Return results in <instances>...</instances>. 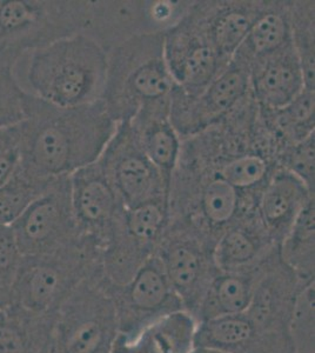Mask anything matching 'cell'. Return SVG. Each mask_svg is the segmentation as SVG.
Returning a JSON list of instances; mask_svg holds the SVG:
<instances>
[{
  "mask_svg": "<svg viewBox=\"0 0 315 353\" xmlns=\"http://www.w3.org/2000/svg\"><path fill=\"white\" fill-rule=\"evenodd\" d=\"M116 126L101 101L60 108L28 93L20 165L48 179L71 176L99 159Z\"/></svg>",
  "mask_w": 315,
  "mask_h": 353,
  "instance_id": "1",
  "label": "cell"
},
{
  "mask_svg": "<svg viewBox=\"0 0 315 353\" xmlns=\"http://www.w3.org/2000/svg\"><path fill=\"white\" fill-rule=\"evenodd\" d=\"M192 3L184 16L165 31L164 56L176 88L188 97H196L230 63L226 64L220 58Z\"/></svg>",
  "mask_w": 315,
  "mask_h": 353,
  "instance_id": "12",
  "label": "cell"
},
{
  "mask_svg": "<svg viewBox=\"0 0 315 353\" xmlns=\"http://www.w3.org/2000/svg\"><path fill=\"white\" fill-rule=\"evenodd\" d=\"M53 319L6 310L0 319V353H46Z\"/></svg>",
  "mask_w": 315,
  "mask_h": 353,
  "instance_id": "26",
  "label": "cell"
},
{
  "mask_svg": "<svg viewBox=\"0 0 315 353\" xmlns=\"http://www.w3.org/2000/svg\"><path fill=\"white\" fill-rule=\"evenodd\" d=\"M291 41L303 68L305 85L315 90L314 0H289Z\"/></svg>",
  "mask_w": 315,
  "mask_h": 353,
  "instance_id": "30",
  "label": "cell"
},
{
  "mask_svg": "<svg viewBox=\"0 0 315 353\" xmlns=\"http://www.w3.org/2000/svg\"><path fill=\"white\" fill-rule=\"evenodd\" d=\"M53 181L37 176L19 165L14 174L0 186V226H12Z\"/></svg>",
  "mask_w": 315,
  "mask_h": 353,
  "instance_id": "29",
  "label": "cell"
},
{
  "mask_svg": "<svg viewBox=\"0 0 315 353\" xmlns=\"http://www.w3.org/2000/svg\"><path fill=\"white\" fill-rule=\"evenodd\" d=\"M25 81L32 96L60 108L101 101L108 51L91 37L77 33L28 53Z\"/></svg>",
  "mask_w": 315,
  "mask_h": 353,
  "instance_id": "2",
  "label": "cell"
},
{
  "mask_svg": "<svg viewBox=\"0 0 315 353\" xmlns=\"http://www.w3.org/2000/svg\"><path fill=\"white\" fill-rule=\"evenodd\" d=\"M196 347L223 353H292V341L261 332L243 312L199 321Z\"/></svg>",
  "mask_w": 315,
  "mask_h": 353,
  "instance_id": "19",
  "label": "cell"
},
{
  "mask_svg": "<svg viewBox=\"0 0 315 353\" xmlns=\"http://www.w3.org/2000/svg\"><path fill=\"white\" fill-rule=\"evenodd\" d=\"M23 254L17 244L11 226H0V310L11 305L13 285Z\"/></svg>",
  "mask_w": 315,
  "mask_h": 353,
  "instance_id": "33",
  "label": "cell"
},
{
  "mask_svg": "<svg viewBox=\"0 0 315 353\" xmlns=\"http://www.w3.org/2000/svg\"><path fill=\"white\" fill-rule=\"evenodd\" d=\"M168 226L167 201L123 208L101 251L103 274L125 284L156 256Z\"/></svg>",
  "mask_w": 315,
  "mask_h": 353,
  "instance_id": "8",
  "label": "cell"
},
{
  "mask_svg": "<svg viewBox=\"0 0 315 353\" xmlns=\"http://www.w3.org/2000/svg\"><path fill=\"white\" fill-rule=\"evenodd\" d=\"M315 134L305 141L289 145L279 158L280 169L286 170L303 181L308 189L314 191Z\"/></svg>",
  "mask_w": 315,
  "mask_h": 353,
  "instance_id": "34",
  "label": "cell"
},
{
  "mask_svg": "<svg viewBox=\"0 0 315 353\" xmlns=\"http://www.w3.org/2000/svg\"><path fill=\"white\" fill-rule=\"evenodd\" d=\"M176 88L164 56V32L140 33L108 51L101 101L116 125L131 121L145 105Z\"/></svg>",
  "mask_w": 315,
  "mask_h": 353,
  "instance_id": "4",
  "label": "cell"
},
{
  "mask_svg": "<svg viewBox=\"0 0 315 353\" xmlns=\"http://www.w3.org/2000/svg\"><path fill=\"white\" fill-rule=\"evenodd\" d=\"M309 283L301 281L283 263L278 246L263 264L245 314L261 332L291 337L289 329L296 301L303 288Z\"/></svg>",
  "mask_w": 315,
  "mask_h": 353,
  "instance_id": "15",
  "label": "cell"
},
{
  "mask_svg": "<svg viewBox=\"0 0 315 353\" xmlns=\"http://www.w3.org/2000/svg\"><path fill=\"white\" fill-rule=\"evenodd\" d=\"M313 199L314 191L298 176L280 168L274 171L260 193L256 212L276 244L283 241L305 206Z\"/></svg>",
  "mask_w": 315,
  "mask_h": 353,
  "instance_id": "20",
  "label": "cell"
},
{
  "mask_svg": "<svg viewBox=\"0 0 315 353\" xmlns=\"http://www.w3.org/2000/svg\"><path fill=\"white\" fill-rule=\"evenodd\" d=\"M250 90V68L232 58L230 64L203 92L188 97L174 88L170 101V117L180 139H186L218 124L243 101Z\"/></svg>",
  "mask_w": 315,
  "mask_h": 353,
  "instance_id": "13",
  "label": "cell"
},
{
  "mask_svg": "<svg viewBox=\"0 0 315 353\" xmlns=\"http://www.w3.org/2000/svg\"><path fill=\"white\" fill-rule=\"evenodd\" d=\"M292 44L289 0H266L247 36L233 58L251 64Z\"/></svg>",
  "mask_w": 315,
  "mask_h": 353,
  "instance_id": "25",
  "label": "cell"
},
{
  "mask_svg": "<svg viewBox=\"0 0 315 353\" xmlns=\"http://www.w3.org/2000/svg\"><path fill=\"white\" fill-rule=\"evenodd\" d=\"M104 281L120 339H131L152 323L184 310L156 256L125 284H113L105 277Z\"/></svg>",
  "mask_w": 315,
  "mask_h": 353,
  "instance_id": "10",
  "label": "cell"
},
{
  "mask_svg": "<svg viewBox=\"0 0 315 353\" xmlns=\"http://www.w3.org/2000/svg\"><path fill=\"white\" fill-rule=\"evenodd\" d=\"M198 321L185 310L171 313L131 339L116 338L112 353H192Z\"/></svg>",
  "mask_w": 315,
  "mask_h": 353,
  "instance_id": "23",
  "label": "cell"
},
{
  "mask_svg": "<svg viewBox=\"0 0 315 353\" xmlns=\"http://www.w3.org/2000/svg\"><path fill=\"white\" fill-rule=\"evenodd\" d=\"M266 0H201L192 8L204 26L212 45L226 64L243 44Z\"/></svg>",
  "mask_w": 315,
  "mask_h": 353,
  "instance_id": "17",
  "label": "cell"
},
{
  "mask_svg": "<svg viewBox=\"0 0 315 353\" xmlns=\"http://www.w3.org/2000/svg\"><path fill=\"white\" fill-rule=\"evenodd\" d=\"M116 338V313L99 271L85 279L60 306L46 353H112Z\"/></svg>",
  "mask_w": 315,
  "mask_h": 353,
  "instance_id": "6",
  "label": "cell"
},
{
  "mask_svg": "<svg viewBox=\"0 0 315 353\" xmlns=\"http://www.w3.org/2000/svg\"><path fill=\"white\" fill-rule=\"evenodd\" d=\"M267 257L245 269L233 271L219 270L196 313L198 323L245 312L250 305L256 281Z\"/></svg>",
  "mask_w": 315,
  "mask_h": 353,
  "instance_id": "24",
  "label": "cell"
},
{
  "mask_svg": "<svg viewBox=\"0 0 315 353\" xmlns=\"http://www.w3.org/2000/svg\"><path fill=\"white\" fill-rule=\"evenodd\" d=\"M99 271L101 252L86 238L54 252L23 256L10 307L34 317H54L73 291Z\"/></svg>",
  "mask_w": 315,
  "mask_h": 353,
  "instance_id": "5",
  "label": "cell"
},
{
  "mask_svg": "<svg viewBox=\"0 0 315 353\" xmlns=\"http://www.w3.org/2000/svg\"><path fill=\"white\" fill-rule=\"evenodd\" d=\"M250 90L260 109L279 110L303 92V68L293 45L252 61Z\"/></svg>",
  "mask_w": 315,
  "mask_h": 353,
  "instance_id": "18",
  "label": "cell"
},
{
  "mask_svg": "<svg viewBox=\"0 0 315 353\" xmlns=\"http://www.w3.org/2000/svg\"><path fill=\"white\" fill-rule=\"evenodd\" d=\"M5 314V311H1V310H0V319H1V318H3V316H4Z\"/></svg>",
  "mask_w": 315,
  "mask_h": 353,
  "instance_id": "37",
  "label": "cell"
},
{
  "mask_svg": "<svg viewBox=\"0 0 315 353\" xmlns=\"http://www.w3.org/2000/svg\"><path fill=\"white\" fill-rule=\"evenodd\" d=\"M216 244L186 225L168 221L156 256L185 311L196 319L205 294L219 269Z\"/></svg>",
  "mask_w": 315,
  "mask_h": 353,
  "instance_id": "9",
  "label": "cell"
},
{
  "mask_svg": "<svg viewBox=\"0 0 315 353\" xmlns=\"http://www.w3.org/2000/svg\"><path fill=\"white\" fill-rule=\"evenodd\" d=\"M99 161L124 208L167 201L164 178L140 148L128 123L118 124Z\"/></svg>",
  "mask_w": 315,
  "mask_h": 353,
  "instance_id": "14",
  "label": "cell"
},
{
  "mask_svg": "<svg viewBox=\"0 0 315 353\" xmlns=\"http://www.w3.org/2000/svg\"><path fill=\"white\" fill-rule=\"evenodd\" d=\"M86 1L0 0V56L18 65L28 53L81 33Z\"/></svg>",
  "mask_w": 315,
  "mask_h": 353,
  "instance_id": "7",
  "label": "cell"
},
{
  "mask_svg": "<svg viewBox=\"0 0 315 353\" xmlns=\"http://www.w3.org/2000/svg\"><path fill=\"white\" fill-rule=\"evenodd\" d=\"M315 201H309L300 213L289 232L280 243L283 263L301 281H314L315 274Z\"/></svg>",
  "mask_w": 315,
  "mask_h": 353,
  "instance_id": "27",
  "label": "cell"
},
{
  "mask_svg": "<svg viewBox=\"0 0 315 353\" xmlns=\"http://www.w3.org/2000/svg\"><path fill=\"white\" fill-rule=\"evenodd\" d=\"M256 208L181 143L168 184V221L186 225L216 244L241 213Z\"/></svg>",
  "mask_w": 315,
  "mask_h": 353,
  "instance_id": "3",
  "label": "cell"
},
{
  "mask_svg": "<svg viewBox=\"0 0 315 353\" xmlns=\"http://www.w3.org/2000/svg\"><path fill=\"white\" fill-rule=\"evenodd\" d=\"M17 65L0 56V131L18 125L26 117L28 92L20 84Z\"/></svg>",
  "mask_w": 315,
  "mask_h": 353,
  "instance_id": "31",
  "label": "cell"
},
{
  "mask_svg": "<svg viewBox=\"0 0 315 353\" xmlns=\"http://www.w3.org/2000/svg\"><path fill=\"white\" fill-rule=\"evenodd\" d=\"M19 124L0 131V186L14 174L21 163Z\"/></svg>",
  "mask_w": 315,
  "mask_h": 353,
  "instance_id": "35",
  "label": "cell"
},
{
  "mask_svg": "<svg viewBox=\"0 0 315 353\" xmlns=\"http://www.w3.org/2000/svg\"><path fill=\"white\" fill-rule=\"evenodd\" d=\"M260 112L285 144L289 146L300 143L315 134V90L305 88L281 109H260Z\"/></svg>",
  "mask_w": 315,
  "mask_h": 353,
  "instance_id": "28",
  "label": "cell"
},
{
  "mask_svg": "<svg viewBox=\"0 0 315 353\" xmlns=\"http://www.w3.org/2000/svg\"><path fill=\"white\" fill-rule=\"evenodd\" d=\"M170 101L171 96L145 105L134 118L128 121L140 148L164 178L167 191L181 148V139L170 117Z\"/></svg>",
  "mask_w": 315,
  "mask_h": 353,
  "instance_id": "21",
  "label": "cell"
},
{
  "mask_svg": "<svg viewBox=\"0 0 315 353\" xmlns=\"http://www.w3.org/2000/svg\"><path fill=\"white\" fill-rule=\"evenodd\" d=\"M276 246L256 208L241 213L225 230L216 241L214 261L220 271L245 269L267 257Z\"/></svg>",
  "mask_w": 315,
  "mask_h": 353,
  "instance_id": "22",
  "label": "cell"
},
{
  "mask_svg": "<svg viewBox=\"0 0 315 353\" xmlns=\"http://www.w3.org/2000/svg\"><path fill=\"white\" fill-rule=\"evenodd\" d=\"M23 256L54 252L83 239L71 201L70 176L52 181L11 226Z\"/></svg>",
  "mask_w": 315,
  "mask_h": 353,
  "instance_id": "11",
  "label": "cell"
},
{
  "mask_svg": "<svg viewBox=\"0 0 315 353\" xmlns=\"http://www.w3.org/2000/svg\"><path fill=\"white\" fill-rule=\"evenodd\" d=\"M73 214L80 234L104 249L124 208L105 174L99 159L70 176Z\"/></svg>",
  "mask_w": 315,
  "mask_h": 353,
  "instance_id": "16",
  "label": "cell"
},
{
  "mask_svg": "<svg viewBox=\"0 0 315 353\" xmlns=\"http://www.w3.org/2000/svg\"><path fill=\"white\" fill-rule=\"evenodd\" d=\"M314 281L303 288L292 318V353H315Z\"/></svg>",
  "mask_w": 315,
  "mask_h": 353,
  "instance_id": "32",
  "label": "cell"
},
{
  "mask_svg": "<svg viewBox=\"0 0 315 353\" xmlns=\"http://www.w3.org/2000/svg\"><path fill=\"white\" fill-rule=\"evenodd\" d=\"M192 353H223V352H220V351H214V350L203 349V347H196V349L193 350V352H192Z\"/></svg>",
  "mask_w": 315,
  "mask_h": 353,
  "instance_id": "36",
  "label": "cell"
}]
</instances>
